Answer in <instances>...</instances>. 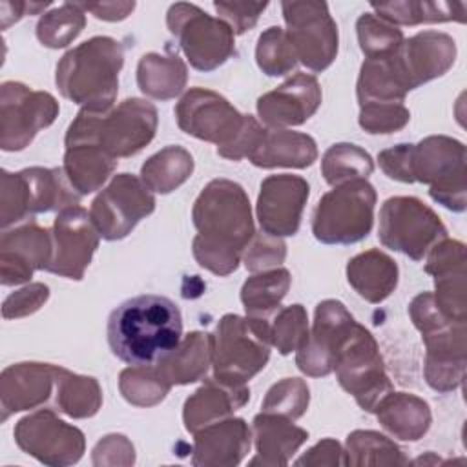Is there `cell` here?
Here are the masks:
<instances>
[{
    "mask_svg": "<svg viewBox=\"0 0 467 467\" xmlns=\"http://www.w3.org/2000/svg\"><path fill=\"white\" fill-rule=\"evenodd\" d=\"M193 255L201 266L217 275L232 274L254 237L250 202L244 190L232 181H212L193 204Z\"/></svg>",
    "mask_w": 467,
    "mask_h": 467,
    "instance_id": "cell-1",
    "label": "cell"
},
{
    "mask_svg": "<svg viewBox=\"0 0 467 467\" xmlns=\"http://www.w3.org/2000/svg\"><path fill=\"white\" fill-rule=\"evenodd\" d=\"M182 339L179 306L157 294H142L122 301L108 319L111 352L131 367L155 365Z\"/></svg>",
    "mask_w": 467,
    "mask_h": 467,
    "instance_id": "cell-2",
    "label": "cell"
},
{
    "mask_svg": "<svg viewBox=\"0 0 467 467\" xmlns=\"http://www.w3.org/2000/svg\"><path fill=\"white\" fill-rule=\"evenodd\" d=\"M122 62L120 42L93 36L62 57L55 80L60 93L84 109L108 111L117 97Z\"/></svg>",
    "mask_w": 467,
    "mask_h": 467,
    "instance_id": "cell-3",
    "label": "cell"
},
{
    "mask_svg": "<svg viewBox=\"0 0 467 467\" xmlns=\"http://www.w3.org/2000/svg\"><path fill=\"white\" fill-rule=\"evenodd\" d=\"M157 109L151 102L128 99L115 109H80L66 133V146L99 144L113 159L140 151L155 135Z\"/></svg>",
    "mask_w": 467,
    "mask_h": 467,
    "instance_id": "cell-4",
    "label": "cell"
},
{
    "mask_svg": "<svg viewBox=\"0 0 467 467\" xmlns=\"http://www.w3.org/2000/svg\"><path fill=\"white\" fill-rule=\"evenodd\" d=\"M270 321L235 314L223 316L213 334V378L243 387L265 368L270 358Z\"/></svg>",
    "mask_w": 467,
    "mask_h": 467,
    "instance_id": "cell-5",
    "label": "cell"
},
{
    "mask_svg": "<svg viewBox=\"0 0 467 467\" xmlns=\"http://www.w3.org/2000/svg\"><path fill=\"white\" fill-rule=\"evenodd\" d=\"M80 193L69 182L64 168H26L18 173L2 170L0 224L24 221L27 215L77 206Z\"/></svg>",
    "mask_w": 467,
    "mask_h": 467,
    "instance_id": "cell-6",
    "label": "cell"
},
{
    "mask_svg": "<svg viewBox=\"0 0 467 467\" xmlns=\"http://www.w3.org/2000/svg\"><path fill=\"white\" fill-rule=\"evenodd\" d=\"M376 192L367 179H354L325 193L314 212V237L325 244H352L374 224Z\"/></svg>",
    "mask_w": 467,
    "mask_h": 467,
    "instance_id": "cell-7",
    "label": "cell"
},
{
    "mask_svg": "<svg viewBox=\"0 0 467 467\" xmlns=\"http://www.w3.org/2000/svg\"><path fill=\"white\" fill-rule=\"evenodd\" d=\"M410 182L431 184V197L449 210H465V146L451 137H427L410 144Z\"/></svg>",
    "mask_w": 467,
    "mask_h": 467,
    "instance_id": "cell-8",
    "label": "cell"
},
{
    "mask_svg": "<svg viewBox=\"0 0 467 467\" xmlns=\"http://www.w3.org/2000/svg\"><path fill=\"white\" fill-rule=\"evenodd\" d=\"M166 22L190 64L199 71H213L235 51V33L232 27L224 20L206 15L193 4H173L168 9Z\"/></svg>",
    "mask_w": 467,
    "mask_h": 467,
    "instance_id": "cell-9",
    "label": "cell"
},
{
    "mask_svg": "<svg viewBox=\"0 0 467 467\" xmlns=\"http://www.w3.org/2000/svg\"><path fill=\"white\" fill-rule=\"evenodd\" d=\"M334 370L339 385L350 392L358 405L368 412L392 390L383 359L372 334L356 323L336 356Z\"/></svg>",
    "mask_w": 467,
    "mask_h": 467,
    "instance_id": "cell-10",
    "label": "cell"
},
{
    "mask_svg": "<svg viewBox=\"0 0 467 467\" xmlns=\"http://www.w3.org/2000/svg\"><path fill=\"white\" fill-rule=\"evenodd\" d=\"M379 241L396 252L421 261L447 237L440 217L416 197H392L379 212Z\"/></svg>",
    "mask_w": 467,
    "mask_h": 467,
    "instance_id": "cell-11",
    "label": "cell"
},
{
    "mask_svg": "<svg viewBox=\"0 0 467 467\" xmlns=\"http://www.w3.org/2000/svg\"><path fill=\"white\" fill-rule=\"evenodd\" d=\"M57 115L58 104L49 93L31 91L20 82H4L0 89V148L4 151L24 150Z\"/></svg>",
    "mask_w": 467,
    "mask_h": 467,
    "instance_id": "cell-12",
    "label": "cell"
},
{
    "mask_svg": "<svg viewBox=\"0 0 467 467\" xmlns=\"http://www.w3.org/2000/svg\"><path fill=\"white\" fill-rule=\"evenodd\" d=\"M286 35L297 58L312 71L327 69L337 53V26L325 2H283Z\"/></svg>",
    "mask_w": 467,
    "mask_h": 467,
    "instance_id": "cell-13",
    "label": "cell"
},
{
    "mask_svg": "<svg viewBox=\"0 0 467 467\" xmlns=\"http://www.w3.org/2000/svg\"><path fill=\"white\" fill-rule=\"evenodd\" d=\"M175 117L184 133L217 144V153L235 142L246 122V115H241L223 95L202 88H192L179 100Z\"/></svg>",
    "mask_w": 467,
    "mask_h": 467,
    "instance_id": "cell-14",
    "label": "cell"
},
{
    "mask_svg": "<svg viewBox=\"0 0 467 467\" xmlns=\"http://www.w3.org/2000/svg\"><path fill=\"white\" fill-rule=\"evenodd\" d=\"M155 210V197L130 173L117 175L91 204L89 215L99 234L108 241L126 237L135 224Z\"/></svg>",
    "mask_w": 467,
    "mask_h": 467,
    "instance_id": "cell-15",
    "label": "cell"
},
{
    "mask_svg": "<svg viewBox=\"0 0 467 467\" xmlns=\"http://www.w3.org/2000/svg\"><path fill=\"white\" fill-rule=\"evenodd\" d=\"M18 447L46 465L77 463L84 452L80 429L58 420L53 410H38L15 427Z\"/></svg>",
    "mask_w": 467,
    "mask_h": 467,
    "instance_id": "cell-16",
    "label": "cell"
},
{
    "mask_svg": "<svg viewBox=\"0 0 467 467\" xmlns=\"http://www.w3.org/2000/svg\"><path fill=\"white\" fill-rule=\"evenodd\" d=\"M99 235L91 215L82 206L60 210L51 232L53 254L46 270L67 279H82L99 246Z\"/></svg>",
    "mask_w": 467,
    "mask_h": 467,
    "instance_id": "cell-17",
    "label": "cell"
},
{
    "mask_svg": "<svg viewBox=\"0 0 467 467\" xmlns=\"http://www.w3.org/2000/svg\"><path fill=\"white\" fill-rule=\"evenodd\" d=\"M356 325L345 305L327 299L316 308V321L305 343L297 348L296 363L308 376H327L334 370L341 343Z\"/></svg>",
    "mask_w": 467,
    "mask_h": 467,
    "instance_id": "cell-18",
    "label": "cell"
},
{
    "mask_svg": "<svg viewBox=\"0 0 467 467\" xmlns=\"http://www.w3.org/2000/svg\"><path fill=\"white\" fill-rule=\"evenodd\" d=\"M308 182L297 175H270L261 182L257 219L261 230L274 237L294 235L308 199Z\"/></svg>",
    "mask_w": 467,
    "mask_h": 467,
    "instance_id": "cell-19",
    "label": "cell"
},
{
    "mask_svg": "<svg viewBox=\"0 0 467 467\" xmlns=\"http://www.w3.org/2000/svg\"><path fill=\"white\" fill-rule=\"evenodd\" d=\"M53 254V239L46 228L35 223L4 232L0 239L2 285H20L31 279L35 270L47 268Z\"/></svg>",
    "mask_w": 467,
    "mask_h": 467,
    "instance_id": "cell-20",
    "label": "cell"
},
{
    "mask_svg": "<svg viewBox=\"0 0 467 467\" xmlns=\"http://www.w3.org/2000/svg\"><path fill=\"white\" fill-rule=\"evenodd\" d=\"M456 57L454 40L438 31H423L403 44L394 53V60L407 91L443 75Z\"/></svg>",
    "mask_w": 467,
    "mask_h": 467,
    "instance_id": "cell-21",
    "label": "cell"
},
{
    "mask_svg": "<svg viewBox=\"0 0 467 467\" xmlns=\"http://www.w3.org/2000/svg\"><path fill=\"white\" fill-rule=\"evenodd\" d=\"M321 104V88L317 78L306 73H296L270 93L257 99V113L272 130L299 126L308 120Z\"/></svg>",
    "mask_w": 467,
    "mask_h": 467,
    "instance_id": "cell-22",
    "label": "cell"
},
{
    "mask_svg": "<svg viewBox=\"0 0 467 467\" xmlns=\"http://www.w3.org/2000/svg\"><path fill=\"white\" fill-rule=\"evenodd\" d=\"M425 270L434 277L432 294L440 312L454 323H465V246L443 239L431 248Z\"/></svg>",
    "mask_w": 467,
    "mask_h": 467,
    "instance_id": "cell-23",
    "label": "cell"
},
{
    "mask_svg": "<svg viewBox=\"0 0 467 467\" xmlns=\"http://www.w3.org/2000/svg\"><path fill=\"white\" fill-rule=\"evenodd\" d=\"M55 390V365L16 363L4 368L0 378L2 420L9 414L29 410L44 401Z\"/></svg>",
    "mask_w": 467,
    "mask_h": 467,
    "instance_id": "cell-24",
    "label": "cell"
},
{
    "mask_svg": "<svg viewBox=\"0 0 467 467\" xmlns=\"http://www.w3.org/2000/svg\"><path fill=\"white\" fill-rule=\"evenodd\" d=\"M250 429L241 418L221 420L195 432L193 465H237L250 451Z\"/></svg>",
    "mask_w": 467,
    "mask_h": 467,
    "instance_id": "cell-25",
    "label": "cell"
},
{
    "mask_svg": "<svg viewBox=\"0 0 467 467\" xmlns=\"http://www.w3.org/2000/svg\"><path fill=\"white\" fill-rule=\"evenodd\" d=\"M248 398L250 390L246 385L235 387L215 378L206 379V383L184 403V427L195 434L202 427L230 416L234 410L243 407Z\"/></svg>",
    "mask_w": 467,
    "mask_h": 467,
    "instance_id": "cell-26",
    "label": "cell"
},
{
    "mask_svg": "<svg viewBox=\"0 0 467 467\" xmlns=\"http://www.w3.org/2000/svg\"><path fill=\"white\" fill-rule=\"evenodd\" d=\"M254 432L257 456L250 465H286L308 438V432L294 425L290 418L265 410L254 418Z\"/></svg>",
    "mask_w": 467,
    "mask_h": 467,
    "instance_id": "cell-27",
    "label": "cell"
},
{
    "mask_svg": "<svg viewBox=\"0 0 467 467\" xmlns=\"http://www.w3.org/2000/svg\"><path fill=\"white\" fill-rule=\"evenodd\" d=\"M317 159L316 140L306 133L265 130L248 161L259 168H306Z\"/></svg>",
    "mask_w": 467,
    "mask_h": 467,
    "instance_id": "cell-28",
    "label": "cell"
},
{
    "mask_svg": "<svg viewBox=\"0 0 467 467\" xmlns=\"http://www.w3.org/2000/svg\"><path fill=\"white\" fill-rule=\"evenodd\" d=\"M213 336L206 332H192L181 343L155 363L161 376L170 385H186L201 379L212 361Z\"/></svg>",
    "mask_w": 467,
    "mask_h": 467,
    "instance_id": "cell-29",
    "label": "cell"
},
{
    "mask_svg": "<svg viewBox=\"0 0 467 467\" xmlns=\"http://www.w3.org/2000/svg\"><path fill=\"white\" fill-rule=\"evenodd\" d=\"M347 277L363 299L381 303L398 285V266L387 254L368 250L348 261Z\"/></svg>",
    "mask_w": 467,
    "mask_h": 467,
    "instance_id": "cell-30",
    "label": "cell"
},
{
    "mask_svg": "<svg viewBox=\"0 0 467 467\" xmlns=\"http://www.w3.org/2000/svg\"><path fill=\"white\" fill-rule=\"evenodd\" d=\"M374 410L379 423L400 440H420L431 425L429 405L412 394L390 390Z\"/></svg>",
    "mask_w": 467,
    "mask_h": 467,
    "instance_id": "cell-31",
    "label": "cell"
},
{
    "mask_svg": "<svg viewBox=\"0 0 467 467\" xmlns=\"http://www.w3.org/2000/svg\"><path fill=\"white\" fill-rule=\"evenodd\" d=\"M115 166L117 159L108 155L99 144L66 146L64 171L80 195L99 190Z\"/></svg>",
    "mask_w": 467,
    "mask_h": 467,
    "instance_id": "cell-32",
    "label": "cell"
},
{
    "mask_svg": "<svg viewBox=\"0 0 467 467\" xmlns=\"http://www.w3.org/2000/svg\"><path fill=\"white\" fill-rule=\"evenodd\" d=\"M137 84L151 99H173L186 84V66L177 55L148 53L139 62Z\"/></svg>",
    "mask_w": 467,
    "mask_h": 467,
    "instance_id": "cell-33",
    "label": "cell"
},
{
    "mask_svg": "<svg viewBox=\"0 0 467 467\" xmlns=\"http://www.w3.org/2000/svg\"><path fill=\"white\" fill-rule=\"evenodd\" d=\"M102 392L93 378L73 374L55 367V405L71 418H89L97 414Z\"/></svg>",
    "mask_w": 467,
    "mask_h": 467,
    "instance_id": "cell-34",
    "label": "cell"
},
{
    "mask_svg": "<svg viewBox=\"0 0 467 467\" xmlns=\"http://www.w3.org/2000/svg\"><path fill=\"white\" fill-rule=\"evenodd\" d=\"M290 281L292 277L285 268H274L248 277L241 290L246 316L270 321V314L279 310V303L286 296Z\"/></svg>",
    "mask_w": 467,
    "mask_h": 467,
    "instance_id": "cell-35",
    "label": "cell"
},
{
    "mask_svg": "<svg viewBox=\"0 0 467 467\" xmlns=\"http://www.w3.org/2000/svg\"><path fill=\"white\" fill-rule=\"evenodd\" d=\"M192 155L181 146H166L142 164L140 175L150 192L170 193L179 188L192 175Z\"/></svg>",
    "mask_w": 467,
    "mask_h": 467,
    "instance_id": "cell-36",
    "label": "cell"
},
{
    "mask_svg": "<svg viewBox=\"0 0 467 467\" xmlns=\"http://www.w3.org/2000/svg\"><path fill=\"white\" fill-rule=\"evenodd\" d=\"M385 22L414 26L421 22H447V20H465L463 4L449 2H389V4H370Z\"/></svg>",
    "mask_w": 467,
    "mask_h": 467,
    "instance_id": "cell-37",
    "label": "cell"
},
{
    "mask_svg": "<svg viewBox=\"0 0 467 467\" xmlns=\"http://www.w3.org/2000/svg\"><path fill=\"white\" fill-rule=\"evenodd\" d=\"M374 170L370 155L356 144H334L327 150L321 162L323 177L328 184L337 186L354 179H367Z\"/></svg>",
    "mask_w": 467,
    "mask_h": 467,
    "instance_id": "cell-38",
    "label": "cell"
},
{
    "mask_svg": "<svg viewBox=\"0 0 467 467\" xmlns=\"http://www.w3.org/2000/svg\"><path fill=\"white\" fill-rule=\"evenodd\" d=\"M347 463L350 465H403L407 458L394 441L374 431H354L347 438Z\"/></svg>",
    "mask_w": 467,
    "mask_h": 467,
    "instance_id": "cell-39",
    "label": "cell"
},
{
    "mask_svg": "<svg viewBox=\"0 0 467 467\" xmlns=\"http://www.w3.org/2000/svg\"><path fill=\"white\" fill-rule=\"evenodd\" d=\"M122 396L139 407H151L164 400L171 385L161 376L155 365L130 367L120 372L119 381Z\"/></svg>",
    "mask_w": 467,
    "mask_h": 467,
    "instance_id": "cell-40",
    "label": "cell"
},
{
    "mask_svg": "<svg viewBox=\"0 0 467 467\" xmlns=\"http://www.w3.org/2000/svg\"><path fill=\"white\" fill-rule=\"evenodd\" d=\"M84 24V9L78 4H64L40 18L36 36L47 47H66L78 36Z\"/></svg>",
    "mask_w": 467,
    "mask_h": 467,
    "instance_id": "cell-41",
    "label": "cell"
},
{
    "mask_svg": "<svg viewBox=\"0 0 467 467\" xmlns=\"http://www.w3.org/2000/svg\"><path fill=\"white\" fill-rule=\"evenodd\" d=\"M257 66L268 77L286 75L294 69L297 62L296 49L285 29L272 26L265 33H261L255 49Z\"/></svg>",
    "mask_w": 467,
    "mask_h": 467,
    "instance_id": "cell-42",
    "label": "cell"
},
{
    "mask_svg": "<svg viewBox=\"0 0 467 467\" xmlns=\"http://www.w3.org/2000/svg\"><path fill=\"white\" fill-rule=\"evenodd\" d=\"M359 47L367 58L387 57L403 44L401 31L372 13H363L356 24Z\"/></svg>",
    "mask_w": 467,
    "mask_h": 467,
    "instance_id": "cell-43",
    "label": "cell"
},
{
    "mask_svg": "<svg viewBox=\"0 0 467 467\" xmlns=\"http://www.w3.org/2000/svg\"><path fill=\"white\" fill-rule=\"evenodd\" d=\"M306 310L303 305H290L286 308L277 310L270 319V341L281 354H290L297 350L306 336H308V323H306Z\"/></svg>",
    "mask_w": 467,
    "mask_h": 467,
    "instance_id": "cell-44",
    "label": "cell"
},
{
    "mask_svg": "<svg viewBox=\"0 0 467 467\" xmlns=\"http://www.w3.org/2000/svg\"><path fill=\"white\" fill-rule=\"evenodd\" d=\"M308 387L299 378H285L275 383L263 401L265 412H274L286 416L290 420H297L305 414L308 407Z\"/></svg>",
    "mask_w": 467,
    "mask_h": 467,
    "instance_id": "cell-45",
    "label": "cell"
},
{
    "mask_svg": "<svg viewBox=\"0 0 467 467\" xmlns=\"http://www.w3.org/2000/svg\"><path fill=\"white\" fill-rule=\"evenodd\" d=\"M409 119L410 113L401 102H372L361 106L359 126L368 133H392L401 130Z\"/></svg>",
    "mask_w": 467,
    "mask_h": 467,
    "instance_id": "cell-46",
    "label": "cell"
},
{
    "mask_svg": "<svg viewBox=\"0 0 467 467\" xmlns=\"http://www.w3.org/2000/svg\"><path fill=\"white\" fill-rule=\"evenodd\" d=\"M244 250L246 252L243 259H244V266L250 272H259V270H266L270 266L281 265L286 255L285 243L279 237L268 235L265 232H261L259 235H254Z\"/></svg>",
    "mask_w": 467,
    "mask_h": 467,
    "instance_id": "cell-47",
    "label": "cell"
},
{
    "mask_svg": "<svg viewBox=\"0 0 467 467\" xmlns=\"http://www.w3.org/2000/svg\"><path fill=\"white\" fill-rule=\"evenodd\" d=\"M49 297V288L44 283H33L18 292L11 294L2 306V316L5 319H15V317H24L33 312H36Z\"/></svg>",
    "mask_w": 467,
    "mask_h": 467,
    "instance_id": "cell-48",
    "label": "cell"
},
{
    "mask_svg": "<svg viewBox=\"0 0 467 467\" xmlns=\"http://www.w3.org/2000/svg\"><path fill=\"white\" fill-rule=\"evenodd\" d=\"M268 2H215L213 7L224 18V22L232 27L235 35H243L252 29L259 15L266 9Z\"/></svg>",
    "mask_w": 467,
    "mask_h": 467,
    "instance_id": "cell-49",
    "label": "cell"
},
{
    "mask_svg": "<svg viewBox=\"0 0 467 467\" xmlns=\"http://www.w3.org/2000/svg\"><path fill=\"white\" fill-rule=\"evenodd\" d=\"M409 151L410 144H398L394 148L383 150L378 155L381 170L396 181L410 182V171H409Z\"/></svg>",
    "mask_w": 467,
    "mask_h": 467,
    "instance_id": "cell-50",
    "label": "cell"
},
{
    "mask_svg": "<svg viewBox=\"0 0 467 467\" xmlns=\"http://www.w3.org/2000/svg\"><path fill=\"white\" fill-rule=\"evenodd\" d=\"M345 451L341 445L330 438L319 441L316 447H312L303 458H299L297 465H347V460L343 458Z\"/></svg>",
    "mask_w": 467,
    "mask_h": 467,
    "instance_id": "cell-51",
    "label": "cell"
},
{
    "mask_svg": "<svg viewBox=\"0 0 467 467\" xmlns=\"http://www.w3.org/2000/svg\"><path fill=\"white\" fill-rule=\"evenodd\" d=\"M119 451H133V445L126 440V436L120 434H109L104 440L97 443L93 449V463L102 465V463H120L115 452Z\"/></svg>",
    "mask_w": 467,
    "mask_h": 467,
    "instance_id": "cell-52",
    "label": "cell"
},
{
    "mask_svg": "<svg viewBox=\"0 0 467 467\" xmlns=\"http://www.w3.org/2000/svg\"><path fill=\"white\" fill-rule=\"evenodd\" d=\"M84 11H89L93 13L97 18H102V20H122L126 18L133 7H135V2H102V4H78Z\"/></svg>",
    "mask_w": 467,
    "mask_h": 467,
    "instance_id": "cell-53",
    "label": "cell"
}]
</instances>
